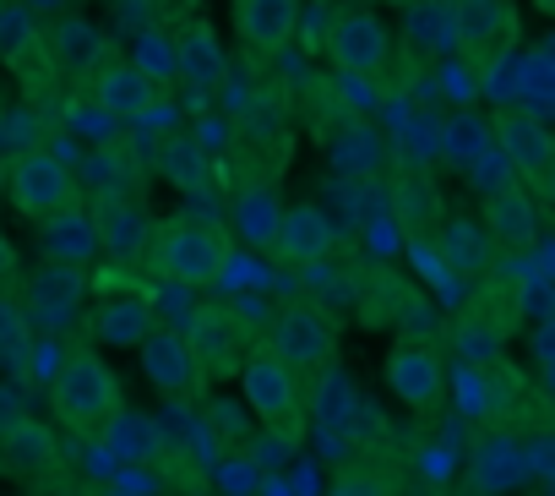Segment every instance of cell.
I'll return each instance as SVG.
<instances>
[{"label":"cell","mask_w":555,"mask_h":496,"mask_svg":"<svg viewBox=\"0 0 555 496\" xmlns=\"http://www.w3.org/2000/svg\"><path fill=\"white\" fill-rule=\"evenodd\" d=\"M7 191H12L17 213L34 218V224H50V218H61V213L77 207V180H72V169H66L55 153H44V148H28V153L12 158Z\"/></svg>","instance_id":"3"},{"label":"cell","mask_w":555,"mask_h":496,"mask_svg":"<svg viewBox=\"0 0 555 496\" xmlns=\"http://www.w3.org/2000/svg\"><path fill=\"white\" fill-rule=\"evenodd\" d=\"M333 496H387V491H382L376 480H365V474H344Z\"/></svg>","instance_id":"32"},{"label":"cell","mask_w":555,"mask_h":496,"mask_svg":"<svg viewBox=\"0 0 555 496\" xmlns=\"http://www.w3.org/2000/svg\"><path fill=\"white\" fill-rule=\"evenodd\" d=\"M452 28H457V50L468 61L495 66L517 44V7L512 0H457Z\"/></svg>","instance_id":"8"},{"label":"cell","mask_w":555,"mask_h":496,"mask_svg":"<svg viewBox=\"0 0 555 496\" xmlns=\"http://www.w3.org/2000/svg\"><path fill=\"white\" fill-rule=\"evenodd\" d=\"M387 7H398V12H414V7H420V0H387Z\"/></svg>","instance_id":"36"},{"label":"cell","mask_w":555,"mask_h":496,"mask_svg":"<svg viewBox=\"0 0 555 496\" xmlns=\"http://www.w3.org/2000/svg\"><path fill=\"white\" fill-rule=\"evenodd\" d=\"M240 393H245V404H250V415L261 420V425H272V431H300V404H306V393H300V371L272 349V339L267 344H250V355H245V366H240Z\"/></svg>","instance_id":"2"},{"label":"cell","mask_w":555,"mask_h":496,"mask_svg":"<svg viewBox=\"0 0 555 496\" xmlns=\"http://www.w3.org/2000/svg\"><path fill=\"white\" fill-rule=\"evenodd\" d=\"M93 333L104 339V344H147L158 328H153V301L147 295H120V301H104L99 311H93Z\"/></svg>","instance_id":"21"},{"label":"cell","mask_w":555,"mask_h":496,"mask_svg":"<svg viewBox=\"0 0 555 496\" xmlns=\"http://www.w3.org/2000/svg\"><path fill=\"white\" fill-rule=\"evenodd\" d=\"M441 234H447V263H452L457 274H468V268L479 274V268H485V234H479L474 224H447Z\"/></svg>","instance_id":"30"},{"label":"cell","mask_w":555,"mask_h":496,"mask_svg":"<svg viewBox=\"0 0 555 496\" xmlns=\"http://www.w3.org/2000/svg\"><path fill=\"white\" fill-rule=\"evenodd\" d=\"M495 142L512 175H522L533 191H555V131L528 115V110H501L495 115Z\"/></svg>","instance_id":"6"},{"label":"cell","mask_w":555,"mask_h":496,"mask_svg":"<svg viewBox=\"0 0 555 496\" xmlns=\"http://www.w3.org/2000/svg\"><path fill=\"white\" fill-rule=\"evenodd\" d=\"M300 28V0H234V34L245 55L267 61L278 55Z\"/></svg>","instance_id":"14"},{"label":"cell","mask_w":555,"mask_h":496,"mask_svg":"<svg viewBox=\"0 0 555 496\" xmlns=\"http://www.w3.org/2000/svg\"><path fill=\"white\" fill-rule=\"evenodd\" d=\"M387 387L414 409V415H430L441 409L447 398V371H441V355L430 344H414V339H398L387 349Z\"/></svg>","instance_id":"9"},{"label":"cell","mask_w":555,"mask_h":496,"mask_svg":"<svg viewBox=\"0 0 555 496\" xmlns=\"http://www.w3.org/2000/svg\"><path fill=\"white\" fill-rule=\"evenodd\" d=\"M93 224H99V245H104L109 257H120V263H137L147 252V240H153L147 213L137 202H126V196H104L93 207Z\"/></svg>","instance_id":"20"},{"label":"cell","mask_w":555,"mask_h":496,"mask_svg":"<svg viewBox=\"0 0 555 496\" xmlns=\"http://www.w3.org/2000/svg\"><path fill=\"white\" fill-rule=\"evenodd\" d=\"M539 7H544V12H550V17H555V0H539Z\"/></svg>","instance_id":"37"},{"label":"cell","mask_w":555,"mask_h":496,"mask_svg":"<svg viewBox=\"0 0 555 496\" xmlns=\"http://www.w3.org/2000/svg\"><path fill=\"white\" fill-rule=\"evenodd\" d=\"M28 366H34V333H28L23 311H12V306H0V371H12V377H23Z\"/></svg>","instance_id":"29"},{"label":"cell","mask_w":555,"mask_h":496,"mask_svg":"<svg viewBox=\"0 0 555 496\" xmlns=\"http://www.w3.org/2000/svg\"><path fill=\"white\" fill-rule=\"evenodd\" d=\"M142 377L169 398V404H185V398H196L202 393V377H196V360H191V349H185V339L180 333H153L147 344H142Z\"/></svg>","instance_id":"16"},{"label":"cell","mask_w":555,"mask_h":496,"mask_svg":"<svg viewBox=\"0 0 555 496\" xmlns=\"http://www.w3.org/2000/svg\"><path fill=\"white\" fill-rule=\"evenodd\" d=\"M0 274H12V245L0 240Z\"/></svg>","instance_id":"34"},{"label":"cell","mask_w":555,"mask_h":496,"mask_svg":"<svg viewBox=\"0 0 555 496\" xmlns=\"http://www.w3.org/2000/svg\"><path fill=\"white\" fill-rule=\"evenodd\" d=\"M278 224H284V202H278V191H272V186H245L240 202H234V229H240V240L272 252V245H278Z\"/></svg>","instance_id":"22"},{"label":"cell","mask_w":555,"mask_h":496,"mask_svg":"<svg viewBox=\"0 0 555 496\" xmlns=\"http://www.w3.org/2000/svg\"><path fill=\"white\" fill-rule=\"evenodd\" d=\"M229 263V240L218 224H169L158 234V268L175 279V284H212Z\"/></svg>","instance_id":"4"},{"label":"cell","mask_w":555,"mask_h":496,"mask_svg":"<svg viewBox=\"0 0 555 496\" xmlns=\"http://www.w3.org/2000/svg\"><path fill=\"white\" fill-rule=\"evenodd\" d=\"M485 229L495 234V245H512V252H522V245H533L539 234V213H533V196L512 180L490 186L485 191Z\"/></svg>","instance_id":"19"},{"label":"cell","mask_w":555,"mask_h":496,"mask_svg":"<svg viewBox=\"0 0 555 496\" xmlns=\"http://www.w3.org/2000/svg\"><path fill=\"white\" fill-rule=\"evenodd\" d=\"M39 252L50 257V268H66V274L88 268V263L104 252V245H99V224H93V207H72V213L39 224Z\"/></svg>","instance_id":"17"},{"label":"cell","mask_w":555,"mask_h":496,"mask_svg":"<svg viewBox=\"0 0 555 496\" xmlns=\"http://www.w3.org/2000/svg\"><path fill=\"white\" fill-rule=\"evenodd\" d=\"M317 420L327 425H349V415L360 409V393H354V377L344 366H322V382H317Z\"/></svg>","instance_id":"26"},{"label":"cell","mask_w":555,"mask_h":496,"mask_svg":"<svg viewBox=\"0 0 555 496\" xmlns=\"http://www.w3.org/2000/svg\"><path fill=\"white\" fill-rule=\"evenodd\" d=\"M180 339H185V349H191V360H196L202 387L218 382V377H240V366H245V355H250L240 317L223 311V306H202V311H191V322H185Z\"/></svg>","instance_id":"5"},{"label":"cell","mask_w":555,"mask_h":496,"mask_svg":"<svg viewBox=\"0 0 555 496\" xmlns=\"http://www.w3.org/2000/svg\"><path fill=\"white\" fill-rule=\"evenodd\" d=\"M528 474H533V458H528V447H522L512 431L485 425V431L474 436V453H468V480H474V491H479V496H501V491L522 485Z\"/></svg>","instance_id":"11"},{"label":"cell","mask_w":555,"mask_h":496,"mask_svg":"<svg viewBox=\"0 0 555 496\" xmlns=\"http://www.w3.org/2000/svg\"><path fill=\"white\" fill-rule=\"evenodd\" d=\"M457 349H463V360H474V366H490L495 355H501V339L512 333V322H501V317H490L479 301L468 306V317H457Z\"/></svg>","instance_id":"24"},{"label":"cell","mask_w":555,"mask_h":496,"mask_svg":"<svg viewBox=\"0 0 555 496\" xmlns=\"http://www.w3.org/2000/svg\"><path fill=\"white\" fill-rule=\"evenodd\" d=\"M34 496H77V491H72L61 474H50V480H39V485H34Z\"/></svg>","instance_id":"33"},{"label":"cell","mask_w":555,"mask_h":496,"mask_svg":"<svg viewBox=\"0 0 555 496\" xmlns=\"http://www.w3.org/2000/svg\"><path fill=\"white\" fill-rule=\"evenodd\" d=\"M50 409L61 425L72 431H93V425H109L120 415V382L115 371L93 355V349H77L61 360L55 382H50Z\"/></svg>","instance_id":"1"},{"label":"cell","mask_w":555,"mask_h":496,"mask_svg":"<svg viewBox=\"0 0 555 496\" xmlns=\"http://www.w3.org/2000/svg\"><path fill=\"white\" fill-rule=\"evenodd\" d=\"M365 284H371V290H360L365 322H376V317H387V322H409V311L420 306V295H414L409 284H398L392 274H371Z\"/></svg>","instance_id":"25"},{"label":"cell","mask_w":555,"mask_h":496,"mask_svg":"<svg viewBox=\"0 0 555 496\" xmlns=\"http://www.w3.org/2000/svg\"><path fill=\"white\" fill-rule=\"evenodd\" d=\"M272 252L284 257L289 268H322L338 252V229H333V218L317 202H295V207H284V224H278Z\"/></svg>","instance_id":"13"},{"label":"cell","mask_w":555,"mask_h":496,"mask_svg":"<svg viewBox=\"0 0 555 496\" xmlns=\"http://www.w3.org/2000/svg\"><path fill=\"white\" fill-rule=\"evenodd\" d=\"M99 55H104V39L93 34V23H61L55 28V61L66 66V72H88V66H99Z\"/></svg>","instance_id":"27"},{"label":"cell","mask_w":555,"mask_h":496,"mask_svg":"<svg viewBox=\"0 0 555 496\" xmlns=\"http://www.w3.org/2000/svg\"><path fill=\"white\" fill-rule=\"evenodd\" d=\"M272 349L284 355L295 371H311V366H333L338 355V322L311 306V301H295L278 311V328H272Z\"/></svg>","instance_id":"7"},{"label":"cell","mask_w":555,"mask_h":496,"mask_svg":"<svg viewBox=\"0 0 555 496\" xmlns=\"http://www.w3.org/2000/svg\"><path fill=\"white\" fill-rule=\"evenodd\" d=\"M327 55L349 77H376L387 66V55H392V39H387L376 12H338V23L327 34Z\"/></svg>","instance_id":"10"},{"label":"cell","mask_w":555,"mask_h":496,"mask_svg":"<svg viewBox=\"0 0 555 496\" xmlns=\"http://www.w3.org/2000/svg\"><path fill=\"white\" fill-rule=\"evenodd\" d=\"M376 153H382V142H376L371 131H354V137H338L333 164H338V169H371V164H376Z\"/></svg>","instance_id":"31"},{"label":"cell","mask_w":555,"mask_h":496,"mask_svg":"<svg viewBox=\"0 0 555 496\" xmlns=\"http://www.w3.org/2000/svg\"><path fill=\"white\" fill-rule=\"evenodd\" d=\"M61 463V442L44 420H28V415H12L7 425H0V474L12 480H50Z\"/></svg>","instance_id":"12"},{"label":"cell","mask_w":555,"mask_h":496,"mask_svg":"<svg viewBox=\"0 0 555 496\" xmlns=\"http://www.w3.org/2000/svg\"><path fill=\"white\" fill-rule=\"evenodd\" d=\"M403 23H409V50L414 55H425V61H441L447 50H457V28H452V12L447 7H414V12H403Z\"/></svg>","instance_id":"23"},{"label":"cell","mask_w":555,"mask_h":496,"mask_svg":"<svg viewBox=\"0 0 555 496\" xmlns=\"http://www.w3.org/2000/svg\"><path fill=\"white\" fill-rule=\"evenodd\" d=\"M109 447H115L120 463H147V458L158 453V431H153V420H142V415H115V420H109Z\"/></svg>","instance_id":"28"},{"label":"cell","mask_w":555,"mask_h":496,"mask_svg":"<svg viewBox=\"0 0 555 496\" xmlns=\"http://www.w3.org/2000/svg\"><path fill=\"white\" fill-rule=\"evenodd\" d=\"M185 7H196V0H164V12H185Z\"/></svg>","instance_id":"35"},{"label":"cell","mask_w":555,"mask_h":496,"mask_svg":"<svg viewBox=\"0 0 555 496\" xmlns=\"http://www.w3.org/2000/svg\"><path fill=\"white\" fill-rule=\"evenodd\" d=\"M392 218H398V229H403L414 245H436V234L447 229L441 191H436L425 175H403V180L392 186Z\"/></svg>","instance_id":"18"},{"label":"cell","mask_w":555,"mask_h":496,"mask_svg":"<svg viewBox=\"0 0 555 496\" xmlns=\"http://www.w3.org/2000/svg\"><path fill=\"white\" fill-rule=\"evenodd\" d=\"M93 104L115 120H142L158 104V82H153V72H142L131 61H104L93 72Z\"/></svg>","instance_id":"15"}]
</instances>
